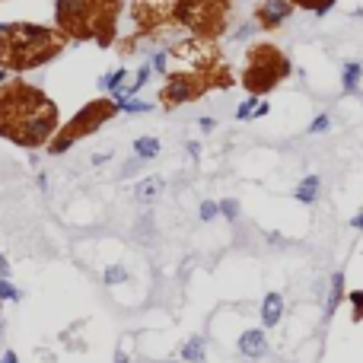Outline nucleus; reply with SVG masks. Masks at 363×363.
<instances>
[{
	"label": "nucleus",
	"mask_w": 363,
	"mask_h": 363,
	"mask_svg": "<svg viewBox=\"0 0 363 363\" xmlns=\"http://www.w3.org/2000/svg\"><path fill=\"white\" fill-rule=\"evenodd\" d=\"M60 128L58 102L45 90L26 83V80H7L0 83V137L26 150L48 147Z\"/></svg>",
	"instance_id": "f257e3e1"
},
{
	"label": "nucleus",
	"mask_w": 363,
	"mask_h": 363,
	"mask_svg": "<svg viewBox=\"0 0 363 363\" xmlns=\"http://www.w3.org/2000/svg\"><path fill=\"white\" fill-rule=\"evenodd\" d=\"M67 35L54 26L38 23H0V70L26 74V70L45 67L67 48Z\"/></svg>",
	"instance_id": "f03ea898"
},
{
	"label": "nucleus",
	"mask_w": 363,
	"mask_h": 363,
	"mask_svg": "<svg viewBox=\"0 0 363 363\" xmlns=\"http://www.w3.org/2000/svg\"><path fill=\"white\" fill-rule=\"evenodd\" d=\"M124 0H54V29L67 42H92L112 48L118 38V19Z\"/></svg>",
	"instance_id": "7ed1b4c3"
},
{
	"label": "nucleus",
	"mask_w": 363,
	"mask_h": 363,
	"mask_svg": "<svg viewBox=\"0 0 363 363\" xmlns=\"http://www.w3.org/2000/svg\"><path fill=\"white\" fill-rule=\"evenodd\" d=\"M293 74V64L277 45L258 42L245 51V67L239 74V83L249 90V96H268L271 90H277L287 76Z\"/></svg>",
	"instance_id": "20e7f679"
},
{
	"label": "nucleus",
	"mask_w": 363,
	"mask_h": 363,
	"mask_svg": "<svg viewBox=\"0 0 363 363\" xmlns=\"http://www.w3.org/2000/svg\"><path fill=\"white\" fill-rule=\"evenodd\" d=\"M115 115H121V108H118V102H115L112 96H102V99H92V102H86V106L80 108V112H76L74 118L64 124V128H58V134L48 140V153H51V156L67 153L70 147L80 144L83 137L96 134L102 124H108Z\"/></svg>",
	"instance_id": "39448f33"
},
{
	"label": "nucleus",
	"mask_w": 363,
	"mask_h": 363,
	"mask_svg": "<svg viewBox=\"0 0 363 363\" xmlns=\"http://www.w3.org/2000/svg\"><path fill=\"white\" fill-rule=\"evenodd\" d=\"M229 3L233 0H179L175 3V26L188 29L197 38H217L227 29Z\"/></svg>",
	"instance_id": "423d86ee"
},
{
	"label": "nucleus",
	"mask_w": 363,
	"mask_h": 363,
	"mask_svg": "<svg viewBox=\"0 0 363 363\" xmlns=\"http://www.w3.org/2000/svg\"><path fill=\"white\" fill-rule=\"evenodd\" d=\"M207 90H211L207 74H201V70H172V74H166V83L159 86V102H163V108H179L188 106V102H197Z\"/></svg>",
	"instance_id": "0eeeda50"
},
{
	"label": "nucleus",
	"mask_w": 363,
	"mask_h": 363,
	"mask_svg": "<svg viewBox=\"0 0 363 363\" xmlns=\"http://www.w3.org/2000/svg\"><path fill=\"white\" fill-rule=\"evenodd\" d=\"M175 3L179 0H131V23L137 35H156L159 29L175 26Z\"/></svg>",
	"instance_id": "6e6552de"
},
{
	"label": "nucleus",
	"mask_w": 363,
	"mask_h": 363,
	"mask_svg": "<svg viewBox=\"0 0 363 363\" xmlns=\"http://www.w3.org/2000/svg\"><path fill=\"white\" fill-rule=\"evenodd\" d=\"M169 58L182 60V64H188V70H201V74H207V70H213L217 64H223L217 45H213V38H197V35L179 42V45L169 51Z\"/></svg>",
	"instance_id": "1a4fd4ad"
},
{
	"label": "nucleus",
	"mask_w": 363,
	"mask_h": 363,
	"mask_svg": "<svg viewBox=\"0 0 363 363\" xmlns=\"http://www.w3.org/2000/svg\"><path fill=\"white\" fill-rule=\"evenodd\" d=\"M293 13L296 7L290 0H258L255 10H252V23L258 26V32H274L287 23Z\"/></svg>",
	"instance_id": "9d476101"
},
{
	"label": "nucleus",
	"mask_w": 363,
	"mask_h": 363,
	"mask_svg": "<svg viewBox=\"0 0 363 363\" xmlns=\"http://www.w3.org/2000/svg\"><path fill=\"white\" fill-rule=\"evenodd\" d=\"M236 350H239L245 360H261V357L268 354L265 328H249V332H242L239 341H236Z\"/></svg>",
	"instance_id": "9b49d317"
},
{
	"label": "nucleus",
	"mask_w": 363,
	"mask_h": 363,
	"mask_svg": "<svg viewBox=\"0 0 363 363\" xmlns=\"http://www.w3.org/2000/svg\"><path fill=\"white\" fill-rule=\"evenodd\" d=\"M258 318H261V328H277L280 318H284V296L277 293V290H271V293H265V300H261V309H258Z\"/></svg>",
	"instance_id": "f8f14e48"
},
{
	"label": "nucleus",
	"mask_w": 363,
	"mask_h": 363,
	"mask_svg": "<svg viewBox=\"0 0 363 363\" xmlns=\"http://www.w3.org/2000/svg\"><path fill=\"white\" fill-rule=\"evenodd\" d=\"M328 293H325V309H322V318H332L334 312H338L341 300H344V271H334L332 277H328Z\"/></svg>",
	"instance_id": "ddd939ff"
},
{
	"label": "nucleus",
	"mask_w": 363,
	"mask_h": 363,
	"mask_svg": "<svg viewBox=\"0 0 363 363\" xmlns=\"http://www.w3.org/2000/svg\"><path fill=\"white\" fill-rule=\"evenodd\" d=\"M360 80H363L360 60H344V67H341V92L344 96H357L360 92Z\"/></svg>",
	"instance_id": "4468645a"
},
{
	"label": "nucleus",
	"mask_w": 363,
	"mask_h": 363,
	"mask_svg": "<svg viewBox=\"0 0 363 363\" xmlns=\"http://www.w3.org/2000/svg\"><path fill=\"white\" fill-rule=\"evenodd\" d=\"M318 195H322V179L318 175H302L300 185L293 188V197L300 204H316Z\"/></svg>",
	"instance_id": "2eb2a0df"
},
{
	"label": "nucleus",
	"mask_w": 363,
	"mask_h": 363,
	"mask_svg": "<svg viewBox=\"0 0 363 363\" xmlns=\"http://www.w3.org/2000/svg\"><path fill=\"white\" fill-rule=\"evenodd\" d=\"M179 357L185 363H204V357H207V338H204V334H191V338L182 344Z\"/></svg>",
	"instance_id": "dca6fc26"
},
{
	"label": "nucleus",
	"mask_w": 363,
	"mask_h": 363,
	"mask_svg": "<svg viewBox=\"0 0 363 363\" xmlns=\"http://www.w3.org/2000/svg\"><path fill=\"white\" fill-rule=\"evenodd\" d=\"M163 191V179L159 175H147V179H140L137 182V188H134V195H137V201H153V197Z\"/></svg>",
	"instance_id": "f3484780"
},
{
	"label": "nucleus",
	"mask_w": 363,
	"mask_h": 363,
	"mask_svg": "<svg viewBox=\"0 0 363 363\" xmlns=\"http://www.w3.org/2000/svg\"><path fill=\"white\" fill-rule=\"evenodd\" d=\"M159 150H163V147H159V140L156 137H137L134 140V156L137 159H156L159 156Z\"/></svg>",
	"instance_id": "a211bd4d"
},
{
	"label": "nucleus",
	"mask_w": 363,
	"mask_h": 363,
	"mask_svg": "<svg viewBox=\"0 0 363 363\" xmlns=\"http://www.w3.org/2000/svg\"><path fill=\"white\" fill-rule=\"evenodd\" d=\"M290 3H293L296 10H309V13H316V16H328L338 0H290Z\"/></svg>",
	"instance_id": "6ab92c4d"
},
{
	"label": "nucleus",
	"mask_w": 363,
	"mask_h": 363,
	"mask_svg": "<svg viewBox=\"0 0 363 363\" xmlns=\"http://www.w3.org/2000/svg\"><path fill=\"white\" fill-rule=\"evenodd\" d=\"M124 80H128V70L118 67V70H108V74L99 80V86H102L106 92H115V90H121V86H124Z\"/></svg>",
	"instance_id": "aec40b11"
},
{
	"label": "nucleus",
	"mask_w": 363,
	"mask_h": 363,
	"mask_svg": "<svg viewBox=\"0 0 363 363\" xmlns=\"http://www.w3.org/2000/svg\"><path fill=\"white\" fill-rule=\"evenodd\" d=\"M121 112L124 115H147V112H153V106L150 102H144V99H137V96H131V99H124V102H121Z\"/></svg>",
	"instance_id": "412c9836"
},
{
	"label": "nucleus",
	"mask_w": 363,
	"mask_h": 363,
	"mask_svg": "<svg viewBox=\"0 0 363 363\" xmlns=\"http://www.w3.org/2000/svg\"><path fill=\"white\" fill-rule=\"evenodd\" d=\"M258 99H261V96H249V99H242L239 106H236V121H252V112H255Z\"/></svg>",
	"instance_id": "4be33fe9"
},
{
	"label": "nucleus",
	"mask_w": 363,
	"mask_h": 363,
	"mask_svg": "<svg viewBox=\"0 0 363 363\" xmlns=\"http://www.w3.org/2000/svg\"><path fill=\"white\" fill-rule=\"evenodd\" d=\"M217 204H220V217H227L229 223L239 220V201H236V197H223V201H217Z\"/></svg>",
	"instance_id": "5701e85b"
},
{
	"label": "nucleus",
	"mask_w": 363,
	"mask_h": 363,
	"mask_svg": "<svg viewBox=\"0 0 363 363\" xmlns=\"http://www.w3.org/2000/svg\"><path fill=\"white\" fill-rule=\"evenodd\" d=\"M328 131H332V115L328 112L316 115V118L309 121V134H328Z\"/></svg>",
	"instance_id": "b1692460"
},
{
	"label": "nucleus",
	"mask_w": 363,
	"mask_h": 363,
	"mask_svg": "<svg viewBox=\"0 0 363 363\" xmlns=\"http://www.w3.org/2000/svg\"><path fill=\"white\" fill-rule=\"evenodd\" d=\"M348 302H350V318H354V322H363V290H350L348 293Z\"/></svg>",
	"instance_id": "393cba45"
},
{
	"label": "nucleus",
	"mask_w": 363,
	"mask_h": 363,
	"mask_svg": "<svg viewBox=\"0 0 363 363\" xmlns=\"http://www.w3.org/2000/svg\"><path fill=\"white\" fill-rule=\"evenodd\" d=\"M197 217H201V223H211V220L220 217V204L217 201H201V211H197Z\"/></svg>",
	"instance_id": "a878e982"
},
{
	"label": "nucleus",
	"mask_w": 363,
	"mask_h": 363,
	"mask_svg": "<svg viewBox=\"0 0 363 363\" xmlns=\"http://www.w3.org/2000/svg\"><path fill=\"white\" fill-rule=\"evenodd\" d=\"M121 280H128V271H124V265L106 268V284H108V287H112V284H121Z\"/></svg>",
	"instance_id": "bb28decb"
},
{
	"label": "nucleus",
	"mask_w": 363,
	"mask_h": 363,
	"mask_svg": "<svg viewBox=\"0 0 363 363\" xmlns=\"http://www.w3.org/2000/svg\"><path fill=\"white\" fill-rule=\"evenodd\" d=\"M150 67L159 70V74H166V70H169V51H153Z\"/></svg>",
	"instance_id": "cd10ccee"
},
{
	"label": "nucleus",
	"mask_w": 363,
	"mask_h": 363,
	"mask_svg": "<svg viewBox=\"0 0 363 363\" xmlns=\"http://www.w3.org/2000/svg\"><path fill=\"white\" fill-rule=\"evenodd\" d=\"M255 32H258V26H255V23H242L239 29L233 32V38H236V42H249V38L255 35Z\"/></svg>",
	"instance_id": "c85d7f7f"
},
{
	"label": "nucleus",
	"mask_w": 363,
	"mask_h": 363,
	"mask_svg": "<svg viewBox=\"0 0 363 363\" xmlns=\"http://www.w3.org/2000/svg\"><path fill=\"white\" fill-rule=\"evenodd\" d=\"M0 300H19V293H16L13 287H10L7 277H0Z\"/></svg>",
	"instance_id": "c756f323"
},
{
	"label": "nucleus",
	"mask_w": 363,
	"mask_h": 363,
	"mask_svg": "<svg viewBox=\"0 0 363 363\" xmlns=\"http://www.w3.org/2000/svg\"><path fill=\"white\" fill-rule=\"evenodd\" d=\"M265 239L271 242L274 249H287V245H290V239H284V236H280V233H265Z\"/></svg>",
	"instance_id": "7c9ffc66"
},
{
	"label": "nucleus",
	"mask_w": 363,
	"mask_h": 363,
	"mask_svg": "<svg viewBox=\"0 0 363 363\" xmlns=\"http://www.w3.org/2000/svg\"><path fill=\"white\" fill-rule=\"evenodd\" d=\"M268 112H271V106H268V99H258V106H255V112H252V118H265Z\"/></svg>",
	"instance_id": "2f4dec72"
},
{
	"label": "nucleus",
	"mask_w": 363,
	"mask_h": 363,
	"mask_svg": "<svg viewBox=\"0 0 363 363\" xmlns=\"http://www.w3.org/2000/svg\"><path fill=\"white\" fill-rule=\"evenodd\" d=\"M350 229H354V233H363V211H357L354 217H350Z\"/></svg>",
	"instance_id": "473e14b6"
},
{
	"label": "nucleus",
	"mask_w": 363,
	"mask_h": 363,
	"mask_svg": "<svg viewBox=\"0 0 363 363\" xmlns=\"http://www.w3.org/2000/svg\"><path fill=\"white\" fill-rule=\"evenodd\" d=\"M197 124H201L204 131H213V128H217V118H207V115H204V118L197 121Z\"/></svg>",
	"instance_id": "72a5a7b5"
},
{
	"label": "nucleus",
	"mask_w": 363,
	"mask_h": 363,
	"mask_svg": "<svg viewBox=\"0 0 363 363\" xmlns=\"http://www.w3.org/2000/svg\"><path fill=\"white\" fill-rule=\"evenodd\" d=\"M108 156H112V153H96V156H92V166H102V163H108Z\"/></svg>",
	"instance_id": "f704fd0d"
},
{
	"label": "nucleus",
	"mask_w": 363,
	"mask_h": 363,
	"mask_svg": "<svg viewBox=\"0 0 363 363\" xmlns=\"http://www.w3.org/2000/svg\"><path fill=\"white\" fill-rule=\"evenodd\" d=\"M188 153L197 159V153H201V144H197V140H188Z\"/></svg>",
	"instance_id": "c9c22d12"
},
{
	"label": "nucleus",
	"mask_w": 363,
	"mask_h": 363,
	"mask_svg": "<svg viewBox=\"0 0 363 363\" xmlns=\"http://www.w3.org/2000/svg\"><path fill=\"white\" fill-rule=\"evenodd\" d=\"M0 363H16V354H13V350H7V354H3V360H0Z\"/></svg>",
	"instance_id": "e433bc0d"
},
{
	"label": "nucleus",
	"mask_w": 363,
	"mask_h": 363,
	"mask_svg": "<svg viewBox=\"0 0 363 363\" xmlns=\"http://www.w3.org/2000/svg\"><path fill=\"white\" fill-rule=\"evenodd\" d=\"M115 363H128V354H124V350H118V357H115Z\"/></svg>",
	"instance_id": "4c0bfd02"
}]
</instances>
